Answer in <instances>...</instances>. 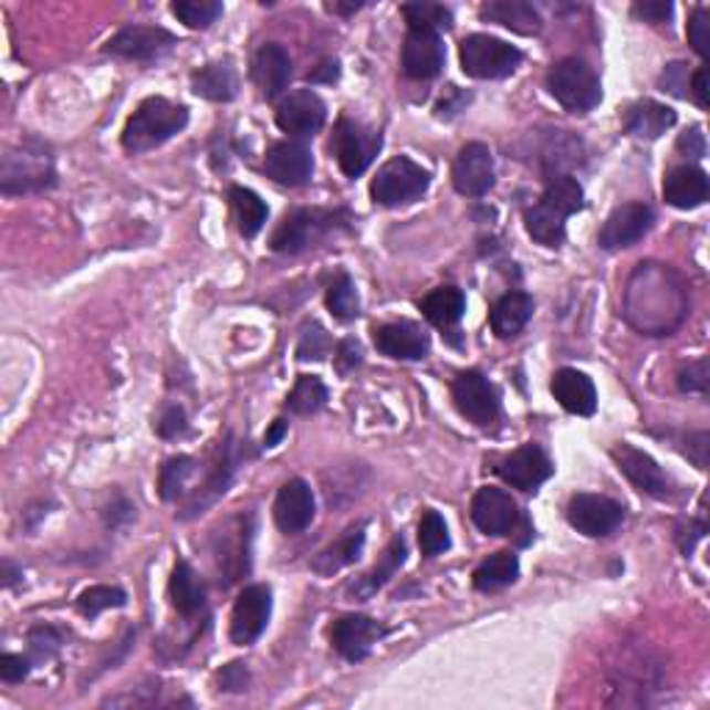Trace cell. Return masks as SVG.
Returning <instances> with one entry per match:
<instances>
[{"mask_svg": "<svg viewBox=\"0 0 710 710\" xmlns=\"http://www.w3.org/2000/svg\"><path fill=\"white\" fill-rule=\"evenodd\" d=\"M688 314L682 278L666 264H638L627 281L625 316L647 336H669Z\"/></svg>", "mask_w": 710, "mask_h": 710, "instance_id": "obj_1", "label": "cell"}, {"mask_svg": "<svg viewBox=\"0 0 710 710\" xmlns=\"http://www.w3.org/2000/svg\"><path fill=\"white\" fill-rule=\"evenodd\" d=\"M189 123V112L167 97H147L139 103L134 117L125 123L123 147L128 153H147L181 134Z\"/></svg>", "mask_w": 710, "mask_h": 710, "instance_id": "obj_2", "label": "cell"}, {"mask_svg": "<svg viewBox=\"0 0 710 710\" xmlns=\"http://www.w3.org/2000/svg\"><path fill=\"white\" fill-rule=\"evenodd\" d=\"M51 187H56V169H53L51 150L42 142L25 139L23 145L7 150L3 169H0L3 195L45 192Z\"/></svg>", "mask_w": 710, "mask_h": 710, "instance_id": "obj_3", "label": "cell"}, {"mask_svg": "<svg viewBox=\"0 0 710 710\" xmlns=\"http://www.w3.org/2000/svg\"><path fill=\"white\" fill-rule=\"evenodd\" d=\"M349 217L344 211H327V209H294L283 217L281 226L272 233V250L278 253H303V250L314 248L325 237L336 233L344 228Z\"/></svg>", "mask_w": 710, "mask_h": 710, "instance_id": "obj_4", "label": "cell"}, {"mask_svg": "<svg viewBox=\"0 0 710 710\" xmlns=\"http://www.w3.org/2000/svg\"><path fill=\"white\" fill-rule=\"evenodd\" d=\"M547 90L566 112L586 114L603 101L599 75L581 59H564L547 75Z\"/></svg>", "mask_w": 710, "mask_h": 710, "instance_id": "obj_5", "label": "cell"}, {"mask_svg": "<svg viewBox=\"0 0 710 710\" xmlns=\"http://www.w3.org/2000/svg\"><path fill=\"white\" fill-rule=\"evenodd\" d=\"M522 64V51L489 34H472L461 42L463 73L480 81L508 79Z\"/></svg>", "mask_w": 710, "mask_h": 710, "instance_id": "obj_6", "label": "cell"}, {"mask_svg": "<svg viewBox=\"0 0 710 710\" xmlns=\"http://www.w3.org/2000/svg\"><path fill=\"white\" fill-rule=\"evenodd\" d=\"M430 187V173L408 156H395L378 169L373 181V200L380 206H406L422 198Z\"/></svg>", "mask_w": 710, "mask_h": 710, "instance_id": "obj_7", "label": "cell"}, {"mask_svg": "<svg viewBox=\"0 0 710 710\" xmlns=\"http://www.w3.org/2000/svg\"><path fill=\"white\" fill-rule=\"evenodd\" d=\"M331 150L342 173L347 178H358L373 164V158L378 156L380 134L364 128L362 123H353V119H338L336 130H333Z\"/></svg>", "mask_w": 710, "mask_h": 710, "instance_id": "obj_8", "label": "cell"}, {"mask_svg": "<svg viewBox=\"0 0 710 710\" xmlns=\"http://www.w3.org/2000/svg\"><path fill=\"white\" fill-rule=\"evenodd\" d=\"M566 519L583 536L605 539L625 522V508L603 494H575L566 505Z\"/></svg>", "mask_w": 710, "mask_h": 710, "instance_id": "obj_9", "label": "cell"}, {"mask_svg": "<svg viewBox=\"0 0 710 710\" xmlns=\"http://www.w3.org/2000/svg\"><path fill=\"white\" fill-rule=\"evenodd\" d=\"M472 522L485 536H513V530L522 522L516 500L508 491L485 485L472 497Z\"/></svg>", "mask_w": 710, "mask_h": 710, "instance_id": "obj_10", "label": "cell"}, {"mask_svg": "<svg viewBox=\"0 0 710 710\" xmlns=\"http://www.w3.org/2000/svg\"><path fill=\"white\" fill-rule=\"evenodd\" d=\"M452 400H456L458 411L474 422L478 428H489L500 417V397L497 389L489 384V378H483L480 373L469 369L461 373L452 384Z\"/></svg>", "mask_w": 710, "mask_h": 710, "instance_id": "obj_11", "label": "cell"}, {"mask_svg": "<svg viewBox=\"0 0 710 710\" xmlns=\"http://www.w3.org/2000/svg\"><path fill=\"white\" fill-rule=\"evenodd\" d=\"M452 187L463 198H483L494 187V156L483 142L461 147L452 164Z\"/></svg>", "mask_w": 710, "mask_h": 710, "instance_id": "obj_12", "label": "cell"}, {"mask_svg": "<svg viewBox=\"0 0 710 710\" xmlns=\"http://www.w3.org/2000/svg\"><path fill=\"white\" fill-rule=\"evenodd\" d=\"M272 616V592L261 583L255 586H248L237 597V605H233L231 614V641L239 644V647H248L253 644L261 633L267 630Z\"/></svg>", "mask_w": 710, "mask_h": 710, "instance_id": "obj_13", "label": "cell"}, {"mask_svg": "<svg viewBox=\"0 0 710 710\" xmlns=\"http://www.w3.org/2000/svg\"><path fill=\"white\" fill-rule=\"evenodd\" d=\"M175 48V36L161 25H128L106 42V53L130 62H153Z\"/></svg>", "mask_w": 710, "mask_h": 710, "instance_id": "obj_14", "label": "cell"}, {"mask_svg": "<svg viewBox=\"0 0 710 710\" xmlns=\"http://www.w3.org/2000/svg\"><path fill=\"white\" fill-rule=\"evenodd\" d=\"M553 461L539 445H522L497 463V474L519 491H536L539 485L553 478Z\"/></svg>", "mask_w": 710, "mask_h": 710, "instance_id": "obj_15", "label": "cell"}, {"mask_svg": "<svg viewBox=\"0 0 710 710\" xmlns=\"http://www.w3.org/2000/svg\"><path fill=\"white\" fill-rule=\"evenodd\" d=\"M610 458H614L619 472L625 474L638 491H644V494L649 497H658V500L671 494L669 474H666L664 469L658 467V461H655L652 456H647L644 450L622 441V445H616L614 450H610Z\"/></svg>", "mask_w": 710, "mask_h": 710, "instance_id": "obj_16", "label": "cell"}, {"mask_svg": "<svg viewBox=\"0 0 710 710\" xmlns=\"http://www.w3.org/2000/svg\"><path fill=\"white\" fill-rule=\"evenodd\" d=\"M325 101L314 90H297L283 97L275 112V123L289 136H314L325 125Z\"/></svg>", "mask_w": 710, "mask_h": 710, "instance_id": "obj_17", "label": "cell"}, {"mask_svg": "<svg viewBox=\"0 0 710 710\" xmlns=\"http://www.w3.org/2000/svg\"><path fill=\"white\" fill-rule=\"evenodd\" d=\"M652 209L647 203H625L619 209L610 211L605 220L603 231H599V248L605 250H625L641 242L652 228Z\"/></svg>", "mask_w": 710, "mask_h": 710, "instance_id": "obj_18", "label": "cell"}, {"mask_svg": "<svg viewBox=\"0 0 710 710\" xmlns=\"http://www.w3.org/2000/svg\"><path fill=\"white\" fill-rule=\"evenodd\" d=\"M314 491H311V485L305 483V480H286V483L278 489L272 516H275V524L281 533L297 536V533H303V530L314 522Z\"/></svg>", "mask_w": 710, "mask_h": 710, "instance_id": "obj_19", "label": "cell"}, {"mask_svg": "<svg viewBox=\"0 0 710 710\" xmlns=\"http://www.w3.org/2000/svg\"><path fill=\"white\" fill-rule=\"evenodd\" d=\"M264 173L283 187H305L314 175V156L300 142H278L267 150Z\"/></svg>", "mask_w": 710, "mask_h": 710, "instance_id": "obj_20", "label": "cell"}, {"mask_svg": "<svg viewBox=\"0 0 710 710\" xmlns=\"http://www.w3.org/2000/svg\"><path fill=\"white\" fill-rule=\"evenodd\" d=\"M384 636V627L375 619L362 614H347L342 619L333 622L331 627V644L344 660H364L373 647L378 644V638Z\"/></svg>", "mask_w": 710, "mask_h": 710, "instance_id": "obj_21", "label": "cell"}, {"mask_svg": "<svg viewBox=\"0 0 710 710\" xmlns=\"http://www.w3.org/2000/svg\"><path fill=\"white\" fill-rule=\"evenodd\" d=\"M445 67V45L439 34L430 31H408L403 45V70L414 81H430Z\"/></svg>", "mask_w": 710, "mask_h": 710, "instance_id": "obj_22", "label": "cell"}, {"mask_svg": "<svg viewBox=\"0 0 710 710\" xmlns=\"http://www.w3.org/2000/svg\"><path fill=\"white\" fill-rule=\"evenodd\" d=\"M375 347L397 362H419L428 355L430 338L414 322H389L375 327Z\"/></svg>", "mask_w": 710, "mask_h": 710, "instance_id": "obj_23", "label": "cell"}, {"mask_svg": "<svg viewBox=\"0 0 710 710\" xmlns=\"http://www.w3.org/2000/svg\"><path fill=\"white\" fill-rule=\"evenodd\" d=\"M292 79V59L278 42H267L253 59V81L264 101H275Z\"/></svg>", "mask_w": 710, "mask_h": 710, "instance_id": "obj_24", "label": "cell"}, {"mask_svg": "<svg viewBox=\"0 0 710 710\" xmlns=\"http://www.w3.org/2000/svg\"><path fill=\"white\" fill-rule=\"evenodd\" d=\"M708 175H704V169L693 167V164H680L664 178V198L675 209H697L708 200Z\"/></svg>", "mask_w": 710, "mask_h": 710, "instance_id": "obj_25", "label": "cell"}, {"mask_svg": "<svg viewBox=\"0 0 710 710\" xmlns=\"http://www.w3.org/2000/svg\"><path fill=\"white\" fill-rule=\"evenodd\" d=\"M553 395L561 408L577 417H592L597 411V389H594L592 378L577 369H558L553 375Z\"/></svg>", "mask_w": 710, "mask_h": 710, "instance_id": "obj_26", "label": "cell"}, {"mask_svg": "<svg viewBox=\"0 0 710 710\" xmlns=\"http://www.w3.org/2000/svg\"><path fill=\"white\" fill-rule=\"evenodd\" d=\"M675 123L677 114L658 101H638L625 112V130L641 142L660 139Z\"/></svg>", "mask_w": 710, "mask_h": 710, "instance_id": "obj_27", "label": "cell"}, {"mask_svg": "<svg viewBox=\"0 0 710 710\" xmlns=\"http://www.w3.org/2000/svg\"><path fill=\"white\" fill-rule=\"evenodd\" d=\"M480 20L511 29L513 34L522 36H533L542 31V14L524 0H491V3H483L480 7Z\"/></svg>", "mask_w": 710, "mask_h": 710, "instance_id": "obj_28", "label": "cell"}, {"mask_svg": "<svg viewBox=\"0 0 710 710\" xmlns=\"http://www.w3.org/2000/svg\"><path fill=\"white\" fill-rule=\"evenodd\" d=\"M231 480H233V456H231V445L226 441V445L220 447V458H217L215 467H211L209 474H206V483L198 485L192 500H189L187 508H184L181 519H192L198 516V513H203L209 505H215V502L228 491Z\"/></svg>", "mask_w": 710, "mask_h": 710, "instance_id": "obj_29", "label": "cell"}, {"mask_svg": "<svg viewBox=\"0 0 710 710\" xmlns=\"http://www.w3.org/2000/svg\"><path fill=\"white\" fill-rule=\"evenodd\" d=\"M364 530H367V522H358V524H353V528L344 530L342 536H338L331 547H325L320 555H316L314 570L320 572V575H333V572L355 564V561L362 558L364 539H367V533H364Z\"/></svg>", "mask_w": 710, "mask_h": 710, "instance_id": "obj_30", "label": "cell"}, {"mask_svg": "<svg viewBox=\"0 0 710 710\" xmlns=\"http://www.w3.org/2000/svg\"><path fill=\"white\" fill-rule=\"evenodd\" d=\"M169 599H173V608L187 619H192L206 608V588L187 561L175 564L173 577H169Z\"/></svg>", "mask_w": 710, "mask_h": 710, "instance_id": "obj_31", "label": "cell"}, {"mask_svg": "<svg viewBox=\"0 0 710 710\" xmlns=\"http://www.w3.org/2000/svg\"><path fill=\"white\" fill-rule=\"evenodd\" d=\"M533 309H536V303H533L530 294L508 292L505 297L497 300L494 309H491V316H489L491 331H494L500 338L516 336V333L530 322Z\"/></svg>", "mask_w": 710, "mask_h": 710, "instance_id": "obj_32", "label": "cell"}, {"mask_svg": "<svg viewBox=\"0 0 710 710\" xmlns=\"http://www.w3.org/2000/svg\"><path fill=\"white\" fill-rule=\"evenodd\" d=\"M192 90L206 101L228 103L237 97L239 75L231 62H211L192 75Z\"/></svg>", "mask_w": 710, "mask_h": 710, "instance_id": "obj_33", "label": "cell"}, {"mask_svg": "<svg viewBox=\"0 0 710 710\" xmlns=\"http://www.w3.org/2000/svg\"><path fill=\"white\" fill-rule=\"evenodd\" d=\"M566 220H570V217L555 211L553 206H547L544 200H539L536 206H530V209L524 211V228H528L530 237L536 239L539 244H544V248H558V244L564 242Z\"/></svg>", "mask_w": 710, "mask_h": 710, "instance_id": "obj_34", "label": "cell"}, {"mask_svg": "<svg viewBox=\"0 0 710 710\" xmlns=\"http://www.w3.org/2000/svg\"><path fill=\"white\" fill-rule=\"evenodd\" d=\"M419 311L425 314V320L434 322L436 327H452L467 311V297L461 289L456 286H439L419 300Z\"/></svg>", "mask_w": 710, "mask_h": 710, "instance_id": "obj_35", "label": "cell"}, {"mask_svg": "<svg viewBox=\"0 0 710 710\" xmlns=\"http://www.w3.org/2000/svg\"><path fill=\"white\" fill-rule=\"evenodd\" d=\"M516 577H519V558L511 553V550H500V553L489 555V558L474 570L472 583L478 592L491 594L511 586V583H516Z\"/></svg>", "mask_w": 710, "mask_h": 710, "instance_id": "obj_36", "label": "cell"}, {"mask_svg": "<svg viewBox=\"0 0 710 710\" xmlns=\"http://www.w3.org/2000/svg\"><path fill=\"white\" fill-rule=\"evenodd\" d=\"M231 203H233V211H237L242 237L253 239L255 233L264 228L267 217H270L267 203L253 192V189H244V187H231Z\"/></svg>", "mask_w": 710, "mask_h": 710, "instance_id": "obj_37", "label": "cell"}, {"mask_svg": "<svg viewBox=\"0 0 710 710\" xmlns=\"http://www.w3.org/2000/svg\"><path fill=\"white\" fill-rule=\"evenodd\" d=\"M195 469H198V461L192 456L167 458L161 472H158V494H161V500L173 502L187 494V485L192 480Z\"/></svg>", "mask_w": 710, "mask_h": 710, "instance_id": "obj_38", "label": "cell"}, {"mask_svg": "<svg viewBox=\"0 0 710 710\" xmlns=\"http://www.w3.org/2000/svg\"><path fill=\"white\" fill-rule=\"evenodd\" d=\"M403 18H406L408 31H430V34H439V31L452 29V12L441 3H430V0H414V3H406L403 7Z\"/></svg>", "mask_w": 710, "mask_h": 710, "instance_id": "obj_39", "label": "cell"}, {"mask_svg": "<svg viewBox=\"0 0 710 710\" xmlns=\"http://www.w3.org/2000/svg\"><path fill=\"white\" fill-rule=\"evenodd\" d=\"M403 561H406V542H403L400 536H395L389 542V547H386V553H384V558H380V564L375 566V570L369 572V575H364L362 583H355V586H353L355 597H369V594L378 592V588L384 586V583L389 581V577L395 575L397 570H400Z\"/></svg>", "mask_w": 710, "mask_h": 710, "instance_id": "obj_40", "label": "cell"}, {"mask_svg": "<svg viewBox=\"0 0 710 710\" xmlns=\"http://www.w3.org/2000/svg\"><path fill=\"white\" fill-rule=\"evenodd\" d=\"M325 303H327V311H331L338 322H349L362 314V311H358L362 309V303H358V292H355V283L347 272H338V275L333 278V283L327 286Z\"/></svg>", "mask_w": 710, "mask_h": 710, "instance_id": "obj_41", "label": "cell"}, {"mask_svg": "<svg viewBox=\"0 0 710 710\" xmlns=\"http://www.w3.org/2000/svg\"><path fill=\"white\" fill-rule=\"evenodd\" d=\"M542 200L547 206H553L555 211H561L564 217H572L577 211H583V187L572 175H555V178H550Z\"/></svg>", "mask_w": 710, "mask_h": 710, "instance_id": "obj_42", "label": "cell"}, {"mask_svg": "<svg viewBox=\"0 0 710 710\" xmlns=\"http://www.w3.org/2000/svg\"><path fill=\"white\" fill-rule=\"evenodd\" d=\"M327 403V389L316 375H300L294 389L289 391L286 408L292 414H316Z\"/></svg>", "mask_w": 710, "mask_h": 710, "instance_id": "obj_43", "label": "cell"}, {"mask_svg": "<svg viewBox=\"0 0 710 710\" xmlns=\"http://www.w3.org/2000/svg\"><path fill=\"white\" fill-rule=\"evenodd\" d=\"M419 547H422V555L428 558H436L445 550H450V533H447V522L439 511L428 508L419 519Z\"/></svg>", "mask_w": 710, "mask_h": 710, "instance_id": "obj_44", "label": "cell"}, {"mask_svg": "<svg viewBox=\"0 0 710 710\" xmlns=\"http://www.w3.org/2000/svg\"><path fill=\"white\" fill-rule=\"evenodd\" d=\"M173 14L187 29H209L222 14L220 0H175Z\"/></svg>", "mask_w": 710, "mask_h": 710, "instance_id": "obj_45", "label": "cell"}, {"mask_svg": "<svg viewBox=\"0 0 710 710\" xmlns=\"http://www.w3.org/2000/svg\"><path fill=\"white\" fill-rule=\"evenodd\" d=\"M125 603H128V597L117 586H90L86 592L79 594V610L84 616H90V619H95L101 610L123 608Z\"/></svg>", "mask_w": 710, "mask_h": 710, "instance_id": "obj_46", "label": "cell"}, {"mask_svg": "<svg viewBox=\"0 0 710 710\" xmlns=\"http://www.w3.org/2000/svg\"><path fill=\"white\" fill-rule=\"evenodd\" d=\"M29 647H31V658L36 660V664H42V660H51L53 655L59 652V647H62V633L53 630V627H31L29 633Z\"/></svg>", "mask_w": 710, "mask_h": 710, "instance_id": "obj_47", "label": "cell"}, {"mask_svg": "<svg viewBox=\"0 0 710 710\" xmlns=\"http://www.w3.org/2000/svg\"><path fill=\"white\" fill-rule=\"evenodd\" d=\"M688 42H691L697 56H708L710 45V12L704 7L693 9L691 20H688Z\"/></svg>", "mask_w": 710, "mask_h": 710, "instance_id": "obj_48", "label": "cell"}, {"mask_svg": "<svg viewBox=\"0 0 710 710\" xmlns=\"http://www.w3.org/2000/svg\"><path fill=\"white\" fill-rule=\"evenodd\" d=\"M187 411H184L181 406H167L156 422V430L161 439H178V436L187 434Z\"/></svg>", "mask_w": 710, "mask_h": 710, "instance_id": "obj_49", "label": "cell"}, {"mask_svg": "<svg viewBox=\"0 0 710 710\" xmlns=\"http://www.w3.org/2000/svg\"><path fill=\"white\" fill-rule=\"evenodd\" d=\"M327 347H331V342H327V333L322 331V327H314V333L305 331L297 347L300 362H309V358L320 362V358H325L327 355Z\"/></svg>", "mask_w": 710, "mask_h": 710, "instance_id": "obj_50", "label": "cell"}, {"mask_svg": "<svg viewBox=\"0 0 710 710\" xmlns=\"http://www.w3.org/2000/svg\"><path fill=\"white\" fill-rule=\"evenodd\" d=\"M688 84H691V75H688V64L675 62L664 70L660 75V86L664 92H671L677 97H688Z\"/></svg>", "mask_w": 710, "mask_h": 710, "instance_id": "obj_51", "label": "cell"}, {"mask_svg": "<svg viewBox=\"0 0 710 710\" xmlns=\"http://www.w3.org/2000/svg\"><path fill=\"white\" fill-rule=\"evenodd\" d=\"M671 12H675V7H671L669 0H647V3H636V7H633V14H636L638 20L652 25L666 23V20L671 18Z\"/></svg>", "mask_w": 710, "mask_h": 710, "instance_id": "obj_52", "label": "cell"}, {"mask_svg": "<svg viewBox=\"0 0 710 710\" xmlns=\"http://www.w3.org/2000/svg\"><path fill=\"white\" fill-rule=\"evenodd\" d=\"M31 671V660L23 658V655L7 652L0 658V677L3 682H23Z\"/></svg>", "mask_w": 710, "mask_h": 710, "instance_id": "obj_53", "label": "cell"}, {"mask_svg": "<svg viewBox=\"0 0 710 710\" xmlns=\"http://www.w3.org/2000/svg\"><path fill=\"white\" fill-rule=\"evenodd\" d=\"M682 391H704L708 389V362L688 364V369H682L677 378Z\"/></svg>", "mask_w": 710, "mask_h": 710, "instance_id": "obj_54", "label": "cell"}, {"mask_svg": "<svg viewBox=\"0 0 710 710\" xmlns=\"http://www.w3.org/2000/svg\"><path fill=\"white\" fill-rule=\"evenodd\" d=\"M250 682V675H248V666L239 664V660H233V664H228L226 669L220 671V688L222 691H244Z\"/></svg>", "mask_w": 710, "mask_h": 710, "instance_id": "obj_55", "label": "cell"}, {"mask_svg": "<svg viewBox=\"0 0 710 710\" xmlns=\"http://www.w3.org/2000/svg\"><path fill=\"white\" fill-rule=\"evenodd\" d=\"M677 150L688 158H702L704 150H708V142H704L702 128L697 125V128L680 134V139H677Z\"/></svg>", "mask_w": 710, "mask_h": 710, "instance_id": "obj_56", "label": "cell"}, {"mask_svg": "<svg viewBox=\"0 0 710 710\" xmlns=\"http://www.w3.org/2000/svg\"><path fill=\"white\" fill-rule=\"evenodd\" d=\"M469 103V95H463L461 90H458V86H450V90H447V95L441 97L439 101V106H436V114H439V117H456L458 112H461L463 106H467Z\"/></svg>", "mask_w": 710, "mask_h": 710, "instance_id": "obj_57", "label": "cell"}, {"mask_svg": "<svg viewBox=\"0 0 710 710\" xmlns=\"http://www.w3.org/2000/svg\"><path fill=\"white\" fill-rule=\"evenodd\" d=\"M338 369L342 373H347V369L358 367L362 364V347H358V342H353V338H347V342L338 344Z\"/></svg>", "mask_w": 710, "mask_h": 710, "instance_id": "obj_58", "label": "cell"}, {"mask_svg": "<svg viewBox=\"0 0 710 710\" xmlns=\"http://www.w3.org/2000/svg\"><path fill=\"white\" fill-rule=\"evenodd\" d=\"M688 92L697 97V103L702 108H708V67H699L697 73L691 75V84H688Z\"/></svg>", "mask_w": 710, "mask_h": 710, "instance_id": "obj_59", "label": "cell"}, {"mask_svg": "<svg viewBox=\"0 0 710 710\" xmlns=\"http://www.w3.org/2000/svg\"><path fill=\"white\" fill-rule=\"evenodd\" d=\"M130 516H134V505H130L128 500H123V497H117V502H112V508L106 511V522L112 524V528L128 522Z\"/></svg>", "mask_w": 710, "mask_h": 710, "instance_id": "obj_60", "label": "cell"}, {"mask_svg": "<svg viewBox=\"0 0 710 710\" xmlns=\"http://www.w3.org/2000/svg\"><path fill=\"white\" fill-rule=\"evenodd\" d=\"M309 79L311 84H333V81L338 79V62H322Z\"/></svg>", "mask_w": 710, "mask_h": 710, "instance_id": "obj_61", "label": "cell"}, {"mask_svg": "<svg viewBox=\"0 0 710 710\" xmlns=\"http://www.w3.org/2000/svg\"><path fill=\"white\" fill-rule=\"evenodd\" d=\"M286 428H289V425L283 422V419H275V422H272V428L267 430V436H264V447H275L278 441H281L283 436H286Z\"/></svg>", "mask_w": 710, "mask_h": 710, "instance_id": "obj_62", "label": "cell"}, {"mask_svg": "<svg viewBox=\"0 0 710 710\" xmlns=\"http://www.w3.org/2000/svg\"><path fill=\"white\" fill-rule=\"evenodd\" d=\"M327 9L336 14H353L358 9H364V0H355V3H338V0H333V3H327Z\"/></svg>", "mask_w": 710, "mask_h": 710, "instance_id": "obj_63", "label": "cell"}, {"mask_svg": "<svg viewBox=\"0 0 710 710\" xmlns=\"http://www.w3.org/2000/svg\"><path fill=\"white\" fill-rule=\"evenodd\" d=\"M18 577H20V572L14 570L12 561H3V586L9 588V586H12L14 581H18Z\"/></svg>", "mask_w": 710, "mask_h": 710, "instance_id": "obj_64", "label": "cell"}]
</instances>
